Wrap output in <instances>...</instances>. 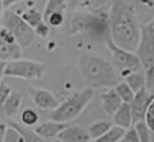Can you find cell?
<instances>
[{"label":"cell","instance_id":"ffe728a7","mask_svg":"<svg viewBox=\"0 0 154 142\" xmlns=\"http://www.w3.org/2000/svg\"><path fill=\"white\" fill-rule=\"evenodd\" d=\"M124 132H125V129L113 125L106 134H103L102 136H100L97 138L90 140L89 142H119L120 138L123 137Z\"/></svg>","mask_w":154,"mask_h":142},{"label":"cell","instance_id":"52a82bcc","mask_svg":"<svg viewBox=\"0 0 154 142\" xmlns=\"http://www.w3.org/2000/svg\"><path fill=\"white\" fill-rule=\"evenodd\" d=\"M0 24H2L13 34L16 41L20 47H28L34 42V39L36 36L34 29L18 13L13 11H6L5 13H2Z\"/></svg>","mask_w":154,"mask_h":142},{"label":"cell","instance_id":"74e56055","mask_svg":"<svg viewBox=\"0 0 154 142\" xmlns=\"http://www.w3.org/2000/svg\"><path fill=\"white\" fill-rule=\"evenodd\" d=\"M119 142H120V141H119Z\"/></svg>","mask_w":154,"mask_h":142},{"label":"cell","instance_id":"e575fe53","mask_svg":"<svg viewBox=\"0 0 154 142\" xmlns=\"http://www.w3.org/2000/svg\"><path fill=\"white\" fill-rule=\"evenodd\" d=\"M19 1H22V0H2V5H4V8H8Z\"/></svg>","mask_w":154,"mask_h":142},{"label":"cell","instance_id":"7c38bea8","mask_svg":"<svg viewBox=\"0 0 154 142\" xmlns=\"http://www.w3.org/2000/svg\"><path fill=\"white\" fill-rule=\"evenodd\" d=\"M101 102H102V108L108 114L112 117L116 111L119 108V106L123 103V100L116 91L114 87L113 88H107L102 94H101Z\"/></svg>","mask_w":154,"mask_h":142},{"label":"cell","instance_id":"7402d4cb","mask_svg":"<svg viewBox=\"0 0 154 142\" xmlns=\"http://www.w3.org/2000/svg\"><path fill=\"white\" fill-rule=\"evenodd\" d=\"M67 8V0H47L45 10H43V19L54 12H63Z\"/></svg>","mask_w":154,"mask_h":142},{"label":"cell","instance_id":"836d02e7","mask_svg":"<svg viewBox=\"0 0 154 142\" xmlns=\"http://www.w3.org/2000/svg\"><path fill=\"white\" fill-rule=\"evenodd\" d=\"M5 67H6V61L0 59V83L2 82V78L5 77Z\"/></svg>","mask_w":154,"mask_h":142},{"label":"cell","instance_id":"ba28073f","mask_svg":"<svg viewBox=\"0 0 154 142\" xmlns=\"http://www.w3.org/2000/svg\"><path fill=\"white\" fill-rule=\"evenodd\" d=\"M46 65L29 59H14L6 63L5 76L22 79H40L45 76Z\"/></svg>","mask_w":154,"mask_h":142},{"label":"cell","instance_id":"f1b7e54d","mask_svg":"<svg viewBox=\"0 0 154 142\" xmlns=\"http://www.w3.org/2000/svg\"><path fill=\"white\" fill-rule=\"evenodd\" d=\"M144 123L148 126V129L152 132H154V99L152 100V102L147 108V112L144 116Z\"/></svg>","mask_w":154,"mask_h":142},{"label":"cell","instance_id":"d6986e66","mask_svg":"<svg viewBox=\"0 0 154 142\" xmlns=\"http://www.w3.org/2000/svg\"><path fill=\"white\" fill-rule=\"evenodd\" d=\"M112 126H113V123L109 120H97V122L91 123L87 130H88L90 138L94 140V138H97V137L102 136L103 134H106Z\"/></svg>","mask_w":154,"mask_h":142},{"label":"cell","instance_id":"83f0119b","mask_svg":"<svg viewBox=\"0 0 154 142\" xmlns=\"http://www.w3.org/2000/svg\"><path fill=\"white\" fill-rule=\"evenodd\" d=\"M49 26H53V28H58L60 26L64 20H65V14L63 12H54L52 14H49L47 18L43 19Z\"/></svg>","mask_w":154,"mask_h":142},{"label":"cell","instance_id":"8992f818","mask_svg":"<svg viewBox=\"0 0 154 142\" xmlns=\"http://www.w3.org/2000/svg\"><path fill=\"white\" fill-rule=\"evenodd\" d=\"M105 43H106L108 51L111 52L112 63H113V66H114L119 78L124 79L129 73L143 70L142 63H141L138 55L136 54V52H131V51H128V49H124V48L117 46L112 41L111 36L105 40Z\"/></svg>","mask_w":154,"mask_h":142},{"label":"cell","instance_id":"ac0fdd59","mask_svg":"<svg viewBox=\"0 0 154 142\" xmlns=\"http://www.w3.org/2000/svg\"><path fill=\"white\" fill-rule=\"evenodd\" d=\"M8 125H12L13 128H16L23 136L24 138V142H45L43 138L35 131V130H31L29 126H25V125H20L19 123L17 122H13V120H8L7 123Z\"/></svg>","mask_w":154,"mask_h":142},{"label":"cell","instance_id":"4dcf8cb0","mask_svg":"<svg viewBox=\"0 0 154 142\" xmlns=\"http://www.w3.org/2000/svg\"><path fill=\"white\" fill-rule=\"evenodd\" d=\"M34 31H35V35L38 36L40 39H47L49 35V31H51V26L43 20L34 28Z\"/></svg>","mask_w":154,"mask_h":142},{"label":"cell","instance_id":"7a4b0ae2","mask_svg":"<svg viewBox=\"0 0 154 142\" xmlns=\"http://www.w3.org/2000/svg\"><path fill=\"white\" fill-rule=\"evenodd\" d=\"M78 66L83 79L91 88H113L120 79L109 61L91 52L79 57Z\"/></svg>","mask_w":154,"mask_h":142},{"label":"cell","instance_id":"8d00e7d4","mask_svg":"<svg viewBox=\"0 0 154 142\" xmlns=\"http://www.w3.org/2000/svg\"><path fill=\"white\" fill-rule=\"evenodd\" d=\"M53 142H63V141H61V140H59V138H57V140H55V141H53Z\"/></svg>","mask_w":154,"mask_h":142},{"label":"cell","instance_id":"e0dca14e","mask_svg":"<svg viewBox=\"0 0 154 142\" xmlns=\"http://www.w3.org/2000/svg\"><path fill=\"white\" fill-rule=\"evenodd\" d=\"M20 102H22V94L17 90H12L2 105L5 114L7 117H13L14 114H17V112L20 107Z\"/></svg>","mask_w":154,"mask_h":142},{"label":"cell","instance_id":"4316f807","mask_svg":"<svg viewBox=\"0 0 154 142\" xmlns=\"http://www.w3.org/2000/svg\"><path fill=\"white\" fill-rule=\"evenodd\" d=\"M136 130H137V134H138V137H140V142H152L150 141V130L148 129V126L146 125L144 122H138L136 124H134Z\"/></svg>","mask_w":154,"mask_h":142},{"label":"cell","instance_id":"603a6c76","mask_svg":"<svg viewBox=\"0 0 154 142\" xmlns=\"http://www.w3.org/2000/svg\"><path fill=\"white\" fill-rule=\"evenodd\" d=\"M20 16L32 29L36 25H38L41 22H43V14L36 8H29L26 11H24Z\"/></svg>","mask_w":154,"mask_h":142},{"label":"cell","instance_id":"4fadbf2b","mask_svg":"<svg viewBox=\"0 0 154 142\" xmlns=\"http://www.w3.org/2000/svg\"><path fill=\"white\" fill-rule=\"evenodd\" d=\"M113 118V124L117 126H120L123 129H129L134 125L132 122V113H131V107L130 103L123 102L119 108L116 111V113L112 116Z\"/></svg>","mask_w":154,"mask_h":142},{"label":"cell","instance_id":"3957f363","mask_svg":"<svg viewBox=\"0 0 154 142\" xmlns=\"http://www.w3.org/2000/svg\"><path fill=\"white\" fill-rule=\"evenodd\" d=\"M71 32H87L95 40H106L111 36L108 13H91L88 11L75 12L70 20Z\"/></svg>","mask_w":154,"mask_h":142},{"label":"cell","instance_id":"cb8c5ba5","mask_svg":"<svg viewBox=\"0 0 154 142\" xmlns=\"http://www.w3.org/2000/svg\"><path fill=\"white\" fill-rule=\"evenodd\" d=\"M116 91L118 93V95L120 96V99L123 100V102H128L130 103L131 100L134 99V95H135V91L130 88V85L125 82V81H122V82H118L114 87Z\"/></svg>","mask_w":154,"mask_h":142},{"label":"cell","instance_id":"277c9868","mask_svg":"<svg viewBox=\"0 0 154 142\" xmlns=\"http://www.w3.org/2000/svg\"><path fill=\"white\" fill-rule=\"evenodd\" d=\"M146 76V87L154 90V17L150 22L141 24V37L136 49Z\"/></svg>","mask_w":154,"mask_h":142},{"label":"cell","instance_id":"d4e9b609","mask_svg":"<svg viewBox=\"0 0 154 142\" xmlns=\"http://www.w3.org/2000/svg\"><path fill=\"white\" fill-rule=\"evenodd\" d=\"M20 120L25 126H35L38 122V114L31 108H25L20 114Z\"/></svg>","mask_w":154,"mask_h":142},{"label":"cell","instance_id":"6da1fadb","mask_svg":"<svg viewBox=\"0 0 154 142\" xmlns=\"http://www.w3.org/2000/svg\"><path fill=\"white\" fill-rule=\"evenodd\" d=\"M108 23L112 41L124 49L136 52L141 37V24L135 7L126 0H112Z\"/></svg>","mask_w":154,"mask_h":142},{"label":"cell","instance_id":"9c48e42d","mask_svg":"<svg viewBox=\"0 0 154 142\" xmlns=\"http://www.w3.org/2000/svg\"><path fill=\"white\" fill-rule=\"evenodd\" d=\"M153 99H154V94L150 90H148L147 87H143L135 93L134 99L130 102L134 124H136L138 122H144V116H146L147 108Z\"/></svg>","mask_w":154,"mask_h":142},{"label":"cell","instance_id":"8fae6325","mask_svg":"<svg viewBox=\"0 0 154 142\" xmlns=\"http://www.w3.org/2000/svg\"><path fill=\"white\" fill-rule=\"evenodd\" d=\"M57 137L63 142H89L91 140L88 130L79 125H67Z\"/></svg>","mask_w":154,"mask_h":142},{"label":"cell","instance_id":"5bb4252c","mask_svg":"<svg viewBox=\"0 0 154 142\" xmlns=\"http://www.w3.org/2000/svg\"><path fill=\"white\" fill-rule=\"evenodd\" d=\"M67 125L66 123L61 122H55V120H49V122H43L38 124L35 128V131L42 137V138H53L57 137L63 129H65Z\"/></svg>","mask_w":154,"mask_h":142},{"label":"cell","instance_id":"30bf717a","mask_svg":"<svg viewBox=\"0 0 154 142\" xmlns=\"http://www.w3.org/2000/svg\"><path fill=\"white\" fill-rule=\"evenodd\" d=\"M29 95L32 100V102L41 110H48L52 111L59 105L58 97L51 93L47 89L43 88H30L29 89Z\"/></svg>","mask_w":154,"mask_h":142},{"label":"cell","instance_id":"484cf974","mask_svg":"<svg viewBox=\"0 0 154 142\" xmlns=\"http://www.w3.org/2000/svg\"><path fill=\"white\" fill-rule=\"evenodd\" d=\"M4 142H24V138L16 128H13L12 125H8L5 132Z\"/></svg>","mask_w":154,"mask_h":142},{"label":"cell","instance_id":"1f68e13d","mask_svg":"<svg viewBox=\"0 0 154 142\" xmlns=\"http://www.w3.org/2000/svg\"><path fill=\"white\" fill-rule=\"evenodd\" d=\"M11 91H12L11 87L2 81L0 83V106L4 105V102L6 101V99L8 97V95L11 94Z\"/></svg>","mask_w":154,"mask_h":142},{"label":"cell","instance_id":"9a60e30c","mask_svg":"<svg viewBox=\"0 0 154 142\" xmlns=\"http://www.w3.org/2000/svg\"><path fill=\"white\" fill-rule=\"evenodd\" d=\"M22 58V47L17 42H7L0 37V59L4 61H11Z\"/></svg>","mask_w":154,"mask_h":142},{"label":"cell","instance_id":"2e32d148","mask_svg":"<svg viewBox=\"0 0 154 142\" xmlns=\"http://www.w3.org/2000/svg\"><path fill=\"white\" fill-rule=\"evenodd\" d=\"M111 4L112 0H83L81 7L84 11L101 14V13H108Z\"/></svg>","mask_w":154,"mask_h":142},{"label":"cell","instance_id":"d590c367","mask_svg":"<svg viewBox=\"0 0 154 142\" xmlns=\"http://www.w3.org/2000/svg\"><path fill=\"white\" fill-rule=\"evenodd\" d=\"M2 12H4V5H2V0H0V19L2 17Z\"/></svg>","mask_w":154,"mask_h":142},{"label":"cell","instance_id":"5b68a950","mask_svg":"<svg viewBox=\"0 0 154 142\" xmlns=\"http://www.w3.org/2000/svg\"><path fill=\"white\" fill-rule=\"evenodd\" d=\"M93 96H94V88L91 87L85 88L78 93H75L65 101L59 103L58 107L52 110L49 112V118L52 120L61 122V123L72 120L82 113V111L91 101Z\"/></svg>","mask_w":154,"mask_h":142},{"label":"cell","instance_id":"d6a6232c","mask_svg":"<svg viewBox=\"0 0 154 142\" xmlns=\"http://www.w3.org/2000/svg\"><path fill=\"white\" fill-rule=\"evenodd\" d=\"M7 126H8V124H6V123H4V122H0V142H4L5 132H6Z\"/></svg>","mask_w":154,"mask_h":142},{"label":"cell","instance_id":"44dd1931","mask_svg":"<svg viewBox=\"0 0 154 142\" xmlns=\"http://www.w3.org/2000/svg\"><path fill=\"white\" fill-rule=\"evenodd\" d=\"M124 81L130 85V88L136 93L137 90H140L141 88L146 87V76H144V71H136V72H131L129 73Z\"/></svg>","mask_w":154,"mask_h":142},{"label":"cell","instance_id":"f546056e","mask_svg":"<svg viewBox=\"0 0 154 142\" xmlns=\"http://www.w3.org/2000/svg\"><path fill=\"white\" fill-rule=\"evenodd\" d=\"M120 142H140V137L135 125L125 130L123 137L120 138Z\"/></svg>","mask_w":154,"mask_h":142}]
</instances>
